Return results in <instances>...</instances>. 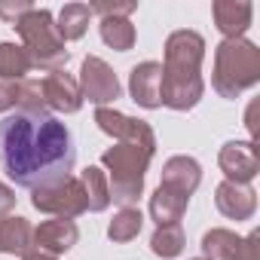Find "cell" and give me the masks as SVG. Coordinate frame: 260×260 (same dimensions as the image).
Instances as JSON below:
<instances>
[{
	"label": "cell",
	"instance_id": "11",
	"mask_svg": "<svg viewBox=\"0 0 260 260\" xmlns=\"http://www.w3.org/2000/svg\"><path fill=\"white\" fill-rule=\"evenodd\" d=\"M214 205L230 220H251L254 211H257V193L251 190V184L220 181L217 190H214Z\"/></svg>",
	"mask_w": 260,
	"mask_h": 260
},
{
	"label": "cell",
	"instance_id": "23",
	"mask_svg": "<svg viewBox=\"0 0 260 260\" xmlns=\"http://www.w3.org/2000/svg\"><path fill=\"white\" fill-rule=\"evenodd\" d=\"M242 236H236L233 230H223V226H214L202 236V251L208 260H233V251L239 245Z\"/></svg>",
	"mask_w": 260,
	"mask_h": 260
},
{
	"label": "cell",
	"instance_id": "27",
	"mask_svg": "<svg viewBox=\"0 0 260 260\" xmlns=\"http://www.w3.org/2000/svg\"><path fill=\"white\" fill-rule=\"evenodd\" d=\"M34 10V4L31 0H0V19L4 22H10V25H16L25 13H31Z\"/></svg>",
	"mask_w": 260,
	"mask_h": 260
},
{
	"label": "cell",
	"instance_id": "18",
	"mask_svg": "<svg viewBox=\"0 0 260 260\" xmlns=\"http://www.w3.org/2000/svg\"><path fill=\"white\" fill-rule=\"evenodd\" d=\"M80 187L86 196V211H104L110 205V187H107V175L98 166H89L80 172Z\"/></svg>",
	"mask_w": 260,
	"mask_h": 260
},
{
	"label": "cell",
	"instance_id": "14",
	"mask_svg": "<svg viewBox=\"0 0 260 260\" xmlns=\"http://www.w3.org/2000/svg\"><path fill=\"white\" fill-rule=\"evenodd\" d=\"M211 16H214L217 31L223 34V40H236V37H245V31L251 28L254 7L248 0H217L211 7Z\"/></svg>",
	"mask_w": 260,
	"mask_h": 260
},
{
	"label": "cell",
	"instance_id": "5",
	"mask_svg": "<svg viewBox=\"0 0 260 260\" xmlns=\"http://www.w3.org/2000/svg\"><path fill=\"white\" fill-rule=\"evenodd\" d=\"M16 31H19V37H22V46H25V52L31 55V64H34V68L61 71V64H68L71 52H68L64 40L58 37V31H55V16H52L49 10L34 7L31 13H25V16L16 22Z\"/></svg>",
	"mask_w": 260,
	"mask_h": 260
},
{
	"label": "cell",
	"instance_id": "15",
	"mask_svg": "<svg viewBox=\"0 0 260 260\" xmlns=\"http://www.w3.org/2000/svg\"><path fill=\"white\" fill-rule=\"evenodd\" d=\"M162 187H172L184 196H193L196 187L202 184V166L193 159V156H172L166 166H162Z\"/></svg>",
	"mask_w": 260,
	"mask_h": 260
},
{
	"label": "cell",
	"instance_id": "1",
	"mask_svg": "<svg viewBox=\"0 0 260 260\" xmlns=\"http://www.w3.org/2000/svg\"><path fill=\"white\" fill-rule=\"evenodd\" d=\"M77 147L71 128L49 113H10L0 119V166L16 187L71 178Z\"/></svg>",
	"mask_w": 260,
	"mask_h": 260
},
{
	"label": "cell",
	"instance_id": "7",
	"mask_svg": "<svg viewBox=\"0 0 260 260\" xmlns=\"http://www.w3.org/2000/svg\"><path fill=\"white\" fill-rule=\"evenodd\" d=\"M95 122L104 135L116 138L119 144H132V147H141L147 153H156V135L150 122L138 119V116H125L113 107H98L95 110Z\"/></svg>",
	"mask_w": 260,
	"mask_h": 260
},
{
	"label": "cell",
	"instance_id": "6",
	"mask_svg": "<svg viewBox=\"0 0 260 260\" xmlns=\"http://www.w3.org/2000/svg\"><path fill=\"white\" fill-rule=\"evenodd\" d=\"M31 205L43 214H52V217H80L86 211V196H83V187H80V178H58V181H49V184H40L31 190Z\"/></svg>",
	"mask_w": 260,
	"mask_h": 260
},
{
	"label": "cell",
	"instance_id": "21",
	"mask_svg": "<svg viewBox=\"0 0 260 260\" xmlns=\"http://www.w3.org/2000/svg\"><path fill=\"white\" fill-rule=\"evenodd\" d=\"M187 245V236L181 230V223H166V226H156V233L150 236V251L162 260H172L184 251Z\"/></svg>",
	"mask_w": 260,
	"mask_h": 260
},
{
	"label": "cell",
	"instance_id": "24",
	"mask_svg": "<svg viewBox=\"0 0 260 260\" xmlns=\"http://www.w3.org/2000/svg\"><path fill=\"white\" fill-rule=\"evenodd\" d=\"M101 40L116 52H128L135 46V25L128 19H101Z\"/></svg>",
	"mask_w": 260,
	"mask_h": 260
},
{
	"label": "cell",
	"instance_id": "3",
	"mask_svg": "<svg viewBox=\"0 0 260 260\" xmlns=\"http://www.w3.org/2000/svg\"><path fill=\"white\" fill-rule=\"evenodd\" d=\"M260 83V49L245 40H220L214 49V74L211 86L220 98H239L245 89Z\"/></svg>",
	"mask_w": 260,
	"mask_h": 260
},
{
	"label": "cell",
	"instance_id": "31",
	"mask_svg": "<svg viewBox=\"0 0 260 260\" xmlns=\"http://www.w3.org/2000/svg\"><path fill=\"white\" fill-rule=\"evenodd\" d=\"M257 107H260V101H251L248 113H245V125H248V132H251V144H257Z\"/></svg>",
	"mask_w": 260,
	"mask_h": 260
},
{
	"label": "cell",
	"instance_id": "30",
	"mask_svg": "<svg viewBox=\"0 0 260 260\" xmlns=\"http://www.w3.org/2000/svg\"><path fill=\"white\" fill-rule=\"evenodd\" d=\"M16 190L10 187V184H4V181H0V217H7L13 208H16Z\"/></svg>",
	"mask_w": 260,
	"mask_h": 260
},
{
	"label": "cell",
	"instance_id": "12",
	"mask_svg": "<svg viewBox=\"0 0 260 260\" xmlns=\"http://www.w3.org/2000/svg\"><path fill=\"white\" fill-rule=\"evenodd\" d=\"M159 80H162V64L159 61H141L128 74V95L138 107L156 110L162 107L159 101Z\"/></svg>",
	"mask_w": 260,
	"mask_h": 260
},
{
	"label": "cell",
	"instance_id": "29",
	"mask_svg": "<svg viewBox=\"0 0 260 260\" xmlns=\"http://www.w3.org/2000/svg\"><path fill=\"white\" fill-rule=\"evenodd\" d=\"M16 107V83L0 80V113H7Z\"/></svg>",
	"mask_w": 260,
	"mask_h": 260
},
{
	"label": "cell",
	"instance_id": "32",
	"mask_svg": "<svg viewBox=\"0 0 260 260\" xmlns=\"http://www.w3.org/2000/svg\"><path fill=\"white\" fill-rule=\"evenodd\" d=\"M22 260H58V257H52V254H43V251H28Z\"/></svg>",
	"mask_w": 260,
	"mask_h": 260
},
{
	"label": "cell",
	"instance_id": "26",
	"mask_svg": "<svg viewBox=\"0 0 260 260\" xmlns=\"http://www.w3.org/2000/svg\"><path fill=\"white\" fill-rule=\"evenodd\" d=\"M92 13H98L101 19H128L135 10H138V4L135 0H122V4H110V0H98V4H92L89 7Z\"/></svg>",
	"mask_w": 260,
	"mask_h": 260
},
{
	"label": "cell",
	"instance_id": "28",
	"mask_svg": "<svg viewBox=\"0 0 260 260\" xmlns=\"http://www.w3.org/2000/svg\"><path fill=\"white\" fill-rule=\"evenodd\" d=\"M257 242H260V233H248V236H242L239 245H236V251H233V260H260V248H257Z\"/></svg>",
	"mask_w": 260,
	"mask_h": 260
},
{
	"label": "cell",
	"instance_id": "8",
	"mask_svg": "<svg viewBox=\"0 0 260 260\" xmlns=\"http://www.w3.org/2000/svg\"><path fill=\"white\" fill-rule=\"evenodd\" d=\"M80 92H83V101H92L95 107H107L110 101L119 98L122 86L113 74V68L98 58V55H86L83 58V68H80Z\"/></svg>",
	"mask_w": 260,
	"mask_h": 260
},
{
	"label": "cell",
	"instance_id": "2",
	"mask_svg": "<svg viewBox=\"0 0 260 260\" xmlns=\"http://www.w3.org/2000/svg\"><path fill=\"white\" fill-rule=\"evenodd\" d=\"M202 58H205V40L202 34L181 28L172 31L166 40V61H162V80H159V101L172 110H193L205 92L202 80Z\"/></svg>",
	"mask_w": 260,
	"mask_h": 260
},
{
	"label": "cell",
	"instance_id": "16",
	"mask_svg": "<svg viewBox=\"0 0 260 260\" xmlns=\"http://www.w3.org/2000/svg\"><path fill=\"white\" fill-rule=\"evenodd\" d=\"M31 248H34V226L28 217H19V214L0 217V254L25 257Z\"/></svg>",
	"mask_w": 260,
	"mask_h": 260
},
{
	"label": "cell",
	"instance_id": "22",
	"mask_svg": "<svg viewBox=\"0 0 260 260\" xmlns=\"http://www.w3.org/2000/svg\"><path fill=\"white\" fill-rule=\"evenodd\" d=\"M141 226H144V214L138 208H119L107 226V239L110 242H132V239H138Z\"/></svg>",
	"mask_w": 260,
	"mask_h": 260
},
{
	"label": "cell",
	"instance_id": "19",
	"mask_svg": "<svg viewBox=\"0 0 260 260\" xmlns=\"http://www.w3.org/2000/svg\"><path fill=\"white\" fill-rule=\"evenodd\" d=\"M89 19H92L89 4H64L58 19H55V31H58V37L64 43L68 40H80L89 31Z\"/></svg>",
	"mask_w": 260,
	"mask_h": 260
},
{
	"label": "cell",
	"instance_id": "20",
	"mask_svg": "<svg viewBox=\"0 0 260 260\" xmlns=\"http://www.w3.org/2000/svg\"><path fill=\"white\" fill-rule=\"evenodd\" d=\"M31 55L25 52V46L19 43H0V80L19 83L25 80V74L31 71Z\"/></svg>",
	"mask_w": 260,
	"mask_h": 260
},
{
	"label": "cell",
	"instance_id": "33",
	"mask_svg": "<svg viewBox=\"0 0 260 260\" xmlns=\"http://www.w3.org/2000/svg\"><path fill=\"white\" fill-rule=\"evenodd\" d=\"M196 260H208V257H196Z\"/></svg>",
	"mask_w": 260,
	"mask_h": 260
},
{
	"label": "cell",
	"instance_id": "10",
	"mask_svg": "<svg viewBox=\"0 0 260 260\" xmlns=\"http://www.w3.org/2000/svg\"><path fill=\"white\" fill-rule=\"evenodd\" d=\"M43 86V101L46 107L58 110V113H77L83 107V92L80 83L68 74V71H49L46 80H40Z\"/></svg>",
	"mask_w": 260,
	"mask_h": 260
},
{
	"label": "cell",
	"instance_id": "4",
	"mask_svg": "<svg viewBox=\"0 0 260 260\" xmlns=\"http://www.w3.org/2000/svg\"><path fill=\"white\" fill-rule=\"evenodd\" d=\"M153 153L132 147V144H116L101 153V166L110 187V202H119L122 208H135L138 196L144 193V175L150 169Z\"/></svg>",
	"mask_w": 260,
	"mask_h": 260
},
{
	"label": "cell",
	"instance_id": "13",
	"mask_svg": "<svg viewBox=\"0 0 260 260\" xmlns=\"http://www.w3.org/2000/svg\"><path fill=\"white\" fill-rule=\"evenodd\" d=\"M80 239V230L74 220L68 217H55V220H43L37 230H34V248L43 251V254H68Z\"/></svg>",
	"mask_w": 260,
	"mask_h": 260
},
{
	"label": "cell",
	"instance_id": "9",
	"mask_svg": "<svg viewBox=\"0 0 260 260\" xmlns=\"http://www.w3.org/2000/svg\"><path fill=\"white\" fill-rule=\"evenodd\" d=\"M220 172L226 175V181L233 184H251L260 172V159H257V144L251 141H226L217 153Z\"/></svg>",
	"mask_w": 260,
	"mask_h": 260
},
{
	"label": "cell",
	"instance_id": "25",
	"mask_svg": "<svg viewBox=\"0 0 260 260\" xmlns=\"http://www.w3.org/2000/svg\"><path fill=\"white\" fill-rule=\"evenodd\" d=\"M16 107L22 113H46V101H43V86L40 80H19L16 83Z\"/></svg>",
	"mask_w": 260,
	"mask_h": 260
},
{
	"label": "cell",
	"instance_id": "17",
	"mask_svg": "<svg viewBox=\"0 0 260 260\" xmlns=\"http://www.w3.org/2000/svg\"><path fill=\"white\" fill-rule=\"evenodd\" d=\"M187 205H190V196H184V193H178V190L159 184V187L153 190V196H150V217L156 220V226L178 223V220L184 217Z\"/></svg>",
	"mask_w": 260,
	"mask_h": 260
}]
</instances>
